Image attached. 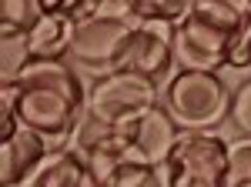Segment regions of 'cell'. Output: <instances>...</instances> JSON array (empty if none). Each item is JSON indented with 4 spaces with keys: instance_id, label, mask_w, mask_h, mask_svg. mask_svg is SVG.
Here are the masks:
<instances>
[{
    "instance_id": "1",
    "label": "cell",
    "mask_w": 251,
    "mask_h": 187,
    "mask_svg": "<svg viewBox=\"0 0 251 187\" xmlns=\"http://www.w3.org/2000/svg\"><path fill=\"white\" fill-rule=\"evenodd\" d=\"M241 14L221 0H194V10L174 23V67L177 70H208L228 67V40Z\"/></svg>"
},
{
    "instance_id": "2",
    "label": "cell",
    "mask_w": 251,
    "mask_h": 187,
    "mask_svg": "<svg viewBox=\"0 0 251 187\" xmlns=\"http://www.w3.org/2000/svg\"><path fill=\"white\" fill-rule=\"evenodd\" d=\"M234 94L208 70H177L161 91V107L181 131H214L231 120Z\"/></svg>"
},
{
    "instance_id": "3",
    "label": "cell",
    "mask_w": 251,
    "mask_h": 187,
    "mask_svg": "<svg viewBox=\"0 0 251 187\" xmlns=\"http://www.w3.org/2000/svg\"><path fill=\"white\" fill-rule=\"evenodd\" d=\"M157 104H161V91L154 77L134 74V70H111V74H100L87 87L84 114L111 127H131L148 111H154Z\"/></svg>"
},
{
    "instance_id": "4",
    "label": "cell",
    "mask_w": 251,
    "mask_h": 187,
    "mask_svg": "<svg viewBox=\"0 0 251 187\" xmlns=\"http://www.w3.org/2000/svg\"><path fill=\"white\" fill-rule=\"evenodd\" d=\"M161 170L168 187H228V140L211 131H181Z\"/></svg>"
},
{
    "instance_id": "5",
    "label": "cell",
    "mask_w": 251,
    "mask_h": 187,
    "mask_svg": "<svg viewBox=\"0 0 251 187\" xmlns=\"http://www.w3.org/2000/svg\"><path fill=\"white\" fill-rule=\"evenodd\" d=\"M87 174L94 187H151L157 170L141 157L124 127L104 137L87 157Z\"/></svg>"
},
{
    "instance_id": "6",
    "label": "cell",
    "mask_w": 251,
    "mask_h": 187,
    "mask_svg": "<svg viewBox=\"0 0 251 187\" xmlns=\"http://www.w3.org/2000/svg\"><path fill=\"white\" fill-rule=\"evenodd\" d=\"M134 23L137 17H104V14L84 20L74 27L71 57L80 67H91L97 74H111L127 37H131V30H134Z\"/></svg>"
},
{
    "instance_id": "7",
    "label": "cell",
    "mask_w": 251,
    "mask_h": 187,
    "mask_svg": "<svg viewBox=\"0 0 251 187\" xmlns=\"http://www.w3.org/2000/svg\"><path fill=\"white\" fill-rule=\"evenodd\" d=\"M80 111H84V104L71 100L67 94L50 91V87H24L20 84V100H17L20 124L44 134L54 147H60V140L74 134Z\"/></svg>"
},
{
    "instance_id": "8",
    "label": "cell",
    "mask_w": 251,
    "mask_h": 187,
    "mask_svg": "<svg viewBox=\"0 0 251 187\" xmlns=\"http://www.w3.org/2000/svg\"><path fill=\"white\" fill-rule=\"evenodd\" d=\"M174 23L164 20H137L124 50L117 57L114 70H134V74L161 77L174 67Z\"/></svg>"
},
{
    "instance_id": "9",
    "label": "cell",
    "mask_w": 251,
    "mask_h": 187,
    "mask_svg": "<svg viewBox=\"0 0 251 187\" xmlns=\"http://www.w3.org/2000/svg\"><path fill=\"white\" fill-rule=\"evenodd\" d=\"M124 131H127V137H131L134 150L154 170H161L164 164H168L174 144H177V137H181V127L174 124V117L164 111L161 104H157L154 111H148L141 120H137V124L124 127Z\"/></svg>"
},
{
    "instance_id": "10",
    "label": "cell",
    "mask_w": 251,
    "mask_h": 187,
    "mask_svg": "<svg viewBox=\"0 0 251 187\" xmlns=\"http://www.w3.org/2000/svg\"><path fill=\"white\" fill-rule=\"evenodd\" d=\"M47 150H54V144L44 134L20 124L14 137L0 140V187H17L47 157Z\"/></svg>"
},
{
    "instance_id": "11",
    "label": "cell",
    "mask_w": 251,
    "mask_h": 187,
    "mask_svg": "<svg viewBox=\"0 0 251 187\" xmlns=\"http://www.w3.org/2000/svg\"><path fill=\"white\" fill-rule=\"evenodd\" d=\"M87 181H91L87 161L80 157L77 150H71L64 144V147L47 150V157L17 187H84Z\"/></svg>"
},
{
    "instance_id": "12",
    "label": "cell",
    "mask_w": 251,
    "mask_h": 187,
    "mask_svg": "<svg viewBox=\"0 0 251 187\" xmlns=\"http://www.w3.org/2000/svg\"><path fill=\"white\" fill-rule=\"evenodd\" d=\"M74 27H77L74 20L60 14H37V20L27 27L34 60H64V54H71L74 44Z\"/></svg>"
},
{
    "instance_id": "13",
    "label": "cell",
    "mask_w": 251,
    "mask_h": 187,
    "mask_svg": "<svg viewBox=\"0 0 251 187\" xmlns=\"http://www.w3.org/2000/svg\"><path fill=\"white\" fill-rule=\"evenodd\" d=\"M20 84H24V87H50V91L67 94V97L77 100V104H87V91H84L80 77L74 74V67L64 64V60H30V67L24 70Z\"/></svg>"
},
{
    "instance_id": "14",
    "label": "cell",
    "mask_w": 251,
    "mask_h": 187,
    "mask_svg": "<svg viewBox=\"0 0 251 187\" xmlns=\"http://www.w3.org/2000/svg\"><path fill=\"white\" fill-rule=\"evenodd\" d=\"M30 40L27 30L20 34H0V84H17L24 70L30 67Z\"/></svg>"
},
{
    "instance_id": "15",
    "label": "cell",
    "mask_w": 251,
    "mask_h": 187,
    "mask_svg": "<svg viewBox=\"0 0 251 187\" xmlns=\"http://www.w3.org/2000/svg\"><path fill=\"white\" fill-rule=\"evenodd\" d=\"M37 0H0V34H20L37 20Z\"/></svg>"
},
{
    "instance_id": "16",
    "label": "cell",
    "mask_w": 251,
    "mask_h": 187,
    "mask_svg": "<svg viewBox=\"0 0 251 187\" xmlns=\"http://www.w3.org/2000/svg\"><path fill=\"white\" fill-rule=\"evenodd\" d=\"M191 10H194V0H141V3H137V20L181 23Z\"/></svg>"
},
{
    "instance_id": "17",
    "label": "cell",
    "mask_w": 251,
    "mask_h": 187,
    "mask_svg": "<svg viewBox=\"0 0 251 187\" xmlns=\"http://www.w3.org/2000/svg\"><path fill=\"white\" fill-rule=\"evenodd\" d=\"M104 0H37L40 14H60V17L74 20V23H84L100 14Z\"/></svg>"
},
{
    "instance_id": "18",
    "label": "cell",
    "mask_w": 251,
    "mask_h": 187,
    "mask_svg": "<svg viewBox=\"0 0 251 187\" xmlns=\"http://www.w3.org/2000/svg\"><path fill=\"white\" fill-rule=\"evenodd\" d=\"M228 67H251V10L241 14L228 40Z\"/></svg>"
},
{
    "instance_id": "19",
    "label": "cell",
    "mask_w": 251,
    "mask_h": 187,
    "mask_svg": "<svg viewBox=\"0 0 251 187\" xmlns=\"http://www.w3.org/2000/svg\"><path fill=\"white\" fill-rule=\"evenodd\" d=\"M231 170H228V184H251V137H238L228 144Z\"/></svg>"
},
{
    "instance_id": "20",
    "label": "cell",
    "mask_w": 251,
    "mask_h": 187,
    "mask_svg": "<svg viewBox=\"0 0 251 187\" xmlns=\"http://www.w3.org/2000/svg\"><path fill=\"white\" fill-rule=\"evenodd\" d=\"M228 124H234V127L241 131V137H251V80H245V84L234 91L231 120H228Z\"/></svg>"
},
{
    "instance_id": "21",
    "label": "cell",
    "mask_w": 251,
    "mask_h": 187,
    "mask_svg": "<svg viewBox=\"0 0 251 187\" xmlns=\"http://www.w3.org/2000/svg\"><path fill=\"white\" fill-rule=\"evenodd\" d=\"M137 3L141 0H104L100 14L104 17H137Z\"/></svg>"
},
{
    "instance_id": "22",
    "label": "cell",
    "mask_w": 251,
    "mask_h": 187,
    "mask_svg": "<svg viewBox=\"0 0 251 187\" xmlns=\"http://www.w3.org/2000/svg\"><path fill=\"white\" fill-rule=\"evenodd\" d=\"M221 3H228V7L238 10V14H248L251 10V0H221Z\"/></svg>"
},
{
    "instance_id": "23",
    "label": "cell",
    "mask_w": 251,
    "mask_h": 187,
    "mask_svg": "<svg viewBox=\"0 0 251 187\" xmlns=\"http://www.w3.org/2000/svg\"><path fill=\"white\" fill-rule=\"evenodd\" d=\"M228 187H251V184H228Z\"/></svg>"
}]
</instances>
